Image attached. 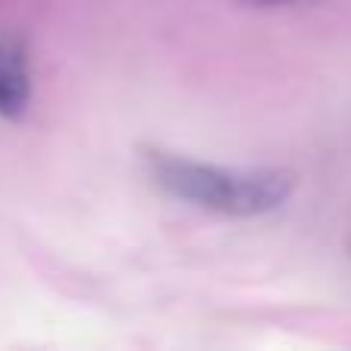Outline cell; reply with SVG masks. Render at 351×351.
I'll return each instance as SVG.
<instances>
[{
  "mask_svg": "<svg viewBox=\"0 0 351 351\" xmlns=\"http://www.w3.org/2000/svg\"><path fill=\"white\" fill-rule=\"evenodd\" d=\"M148 182L167 197L228 219H256L280 210L296 191V173L284 167H222L158 145H139Z\"/></svg>",
  "mask_w": 351,
  "mask_h": 351,
  "instance_id": "cell-1",
  "label": "cell"
},
{
  "mask_svg": "<svg viewBox=\"0 0 351 351\" xmlns=\"http://www.w3.org/2000/svg\"><path fill=\"white\" fill-rule=\"evenodd\" d=\"M31 56L22 34H0V117L22 121L31 105Z\"/></svg>",
  "mask_w": 351,
  "mask_h": 351,
  "instance_id": "cell-2",
  "label": "cell"
},
{
  "mask_svg": "<svg viewBox=\"0 0 351 351\" xmlns=\"http://www.w3.org/2000/svg\"><path fill=\"white\" fill-rule=\"evenodd\" d=\"M247 6H256V10H274V6H287V3H299V0H243Z\"/></svg>",
  "mask_w": 351,
  "mask_h": 351,
  "instance_id": "cell-3",
  "label": "cell"
}]
</instances>
